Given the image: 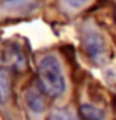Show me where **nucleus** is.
<instances>
[{
	"mask_svg": "<svg viewBox=\"0 0 116 120\" xmlns=\"http://www.w3.org/2000/svg\"><path fill=\"white\" fill-rule=\"evenodd\" d=\"M37 83L47 98L59 100L66 92V78L59 59L53 54L44 56L37 68Z\"/></svg>",
	"mask_w": 116,
	"mask_h": 120,
	"instance_id": "1",
	"label": "nucleus"
},
{
	"mask_svg": "<svg viewBox=\"0 0 116 120\" xmlns=\"http://www.w3.org/2000/svg\"><path fill=\"white\" fill-rule=\"evenodd\" d=\"M29 120H44L47 113V95L37 85H31L24 95Z\"/></svg>",
	"mask_w": 116,
	"mask_h": 120,
	"instance_id": "2",
	"label": "nucleus"
},
{
	"mask_svg": "<svg viewBox=\"0 0 116 120\" xmlns=\"http://www.w3.org/2000/svg\"><path fill=\"white\" fill-rule=\"evenodd\" d=\"M82 47L87 57L93 63L101 64L106 60V54H107L106 43H104V38L99 32H94V31L85 32L82 37Z\"/></svg>",
	"mask_w": 116,
	"mask_h": 120,
	"instance_id": "3",
	"label": "nucleus"
},
{
	"mask_svg": "<svg viewBox=\"0 0 116 120\" xmlns=\"http://www.w3.org/2000/svg\"><path fill=\"white\" fill-rule=\"evenodd\" d=\"M78 117L79 120H106V111L96 104L85 103L79 105Z\"/></svg>",
	"mask_w": 116,
	"mask_h": 120,
	"instance_id": "4",
	"label": "nucleus"
},
{
	"mask_svg": "<svg viewBox=\"0 0 116 120\" xmlns=\"http://www.w3.org/2000/svg\"><path fill=\"white\" fill-rule=\"evenodd\" d=\"M12 97V81L10 72L8 69H0V105L9 104Z\"/></svg>",
	"mask_w": 116,
	"mask_h": 120,
	"instance_id": "5",
	"label": "nucleus"
},
{
	"mask_svg": "<svg viewBox=\"0 0 116 120\" xmlns=\"http://www.w3.org/2000/svg\"><path fill=\"white\" fill-rule=\"evenodd\" d=\"M47 120H78V117L68 109H57L47 117Z\"/></svg>",
	"mask_w": 116,
	"mask_h": 120,
	"instance_id": "6",
	"label": "nucleus"
},
{
	"mask_svg": "<svg viewBox=\"0 0 116 120\" xmlns=\"http://www.w3.org/2000/svg\"><path fill=\"white\" fill-rule=\"evenodd\" d=\"M65 2H66V4H68V6L76 9V8H81L82 4H85L88 0H65Z\"/></svg>",
	"mask_w": 116,
	"mask_h": 120,
	"instance_id": "7",
	"label": "nucleus"
},
{
	"mask_svg": "<svg viewBox=\"0 0 116 120\" xmlns=\"http://www.w3.org/2000/svg\"><path fill=\"white\" fill-rule=\"evenodd\" d=\"M8 2H15V0H8Z\"/></svg>",
	"mask_w": 116,
	"mask_h": 120,
	"instance_id": "8",
	"label": "nucleus"
}]
</instances>
